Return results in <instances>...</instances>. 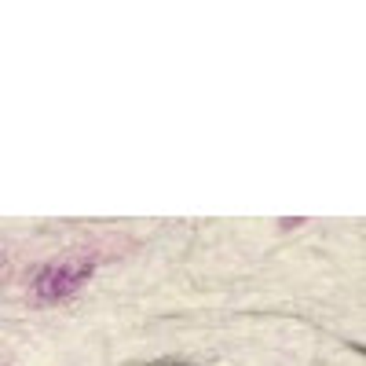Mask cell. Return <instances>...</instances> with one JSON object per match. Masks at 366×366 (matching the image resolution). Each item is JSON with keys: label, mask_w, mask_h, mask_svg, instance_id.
<instances>
[{"label": "cell", "mask_w": 366, "mask_h": 366, "mask_svg": "<svg viewBox=\"0 0 366 366\" xmlns=\"http://www.w3.org/2000/svg\"><path fill=\"white\" fill-rule=\"evenodd\" d=\"M150 366H198V362H187V359H158V362H150Z\"/></svg>", "instance_id": "cell-1"}]
</instances>
